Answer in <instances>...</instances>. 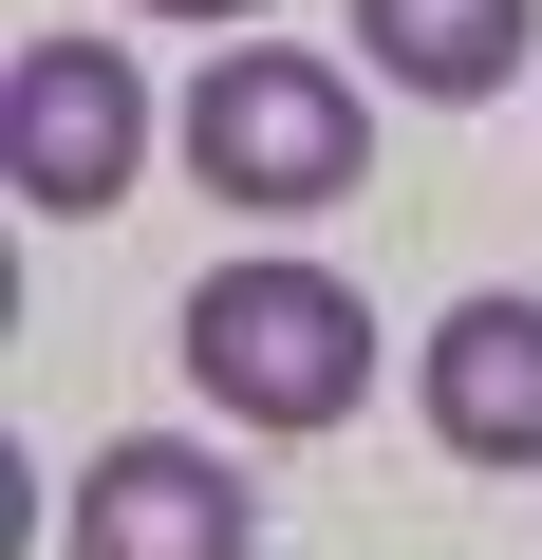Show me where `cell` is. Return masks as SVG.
Here are the masks:
<instances>
[{
	"instance_id": "1",
	"label": "cell",
	"mask_w": 542,
	"mask_h": 560,
	"mask_svg": "<svg viewBox=\"0 0 542 560\" xmlns=\"http://www.w3.org/2000/svg\"><path fill=\"white\" fill-rule=\"evenodd\" d=\"M187 393L224 430H337L374 393V300L337 261H206L187 280Z\"/></svg>"
},
{
	"instance_id": "2",
	"label": "cell",
	"mask_w": 542,
	"mask_h": 560,
	"mask_svg": "<svg viewBox=\"0 0 542 560\" xmlns=\"http://www.w3.org/2000/svg\"><path fill=\"white\" fill-rule=\"evenodd\" d=\"M187 168H206L224 206H262V224H319V206L374 187V113H356V75L300 57V38H224V57L187 75Z\"/></svg>"
},
{
	"instance_id": "3",
	"label": "cell",
	"mask_w": 542,
	"mask_h": 560,
	"mask_svg": "<svg viewBox=\"0 0 542 560\" xmlns=\"http://www.w3.org/2000/svg\"><path fill=\"white\" fill-rule=\"evenodd\" d=\"M0 187L38 224H94V206L150 187V75H131V38H20L0 57Z\"/></svg>"
},
{
	"instance_id": "4",
	"label": "cell",
	"mask_w": 542,
	"mask_h": 560,
	"mask_svg": "<svg viewBox=\"0 0 542 560\" xmlns=\"http://www.w3.org/2000/svg\"><path fill=\"white\" fill-rule=\"evenodd\" d=\"M76 560H262V504H243L224 448H187V430H113V448L76 467Z\"/></svg>"
},
{
	"instance_id": "5",
	"label": "cell",
	"mask_w": 542,
	"mask_h": 560,
	"mask_svg": "<svg viewBox=\"0 0 542 560\" xmlns=\"http://www.w3.org/2000/svg\"><path fill=\"white\" fill-rule=\"evenodd\" d=\"M412 411L449 467H542V300H449L412 355Z\"/></svg>"
},
{
	"instance_id": "6",
	"label": "cell",
	"mask_w": 542,
	"mask_h": 560,
	"mask_svg": "<svg viewBox=\"0 0 542 560\" xmlns=\"http://www.w3.org/2000/svg\"><path fill=\"white\" fill-rule=\"evenodd\" d=\"M523 38H542V0H356V57L430 113H486L523 75Z\"/></svg>"
},
{
	"instance_id": "7",
	"label": "cell",
	"mask_w": 542,
	"mask_h": 560,
	"mask_svg": "<svg viewBox=\"0 0 542 560\" xmlns=\"http://www.w3.org/2000/svg\"><path fill=\"white\" fill-rule=\"evenodd\" d=\"M131 20H206V38H224V20H262V0H131Z\"/></svg>"
}]
</instances>
